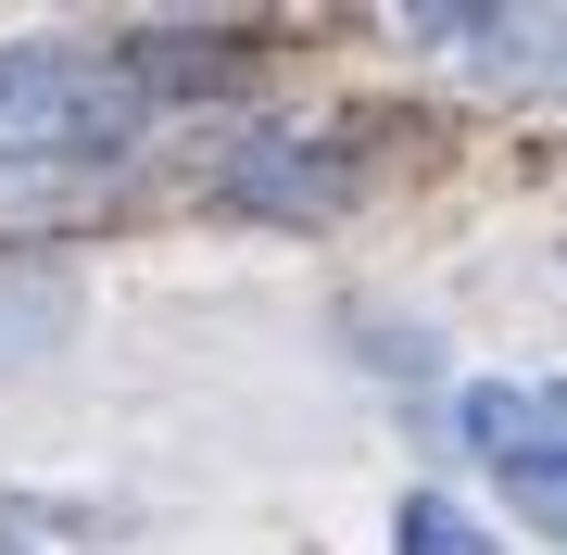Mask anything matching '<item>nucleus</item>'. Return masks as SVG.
I'll return each instance as SVG.
<instances>
[{"instance_id": "1", "label": "nucleus", "mask_w": 567, "mask_h": 555, "mask_svg": "<svg viewBox=\"0 0 567 555\" xmlns=\"http://www.w3.org/2000/svg\"><path fill=\"white\" fill-rule=\"evenodd\" d=\"M152 114L140 63L102 51H0V165H89V152H126Z\"/></svg>"}, {"instance_id": "2", "label": "nucleus", "mask_w": 567, "mask_h": 555, "mask_svg": "<svg viewBox=\"0 0 567 555\" xmlns=\"http://www.w3.org/2000/svg\"><path fill=\"white\" fill-rule=\"evenodd\" d=\"M454 430L480 442L505 480H555L567 467V379H480L454 404Z\"/></svg>"}, {"instance_id": "3", "label": "nucleus", "mask_w": 567, "mask_h": 555, "mask_svg": "<svg viewBox=\"0 0 567 555\" xmlns=\"http://www.w3.org/2000/svg\"><path fill=\"white\" fill-rule=\"evenodd\" d=\"M227 203H252V215H328V203H353V152H328V140H240V165H227Z\"/></svg>"}, {"instance_id": "4", "label": "nucleus", "mask_w": 567, "mask_h": 555, "mask_svg": "<svg viewBox=\"0 0 567 555\" xmlns=\"http://www.w3.org/2000/svg\"><path fill=\"white\" fill-rule=\"evenodd\" d=\"M429 39H480L492 76H555L567 89V13H416Z\"/></svg>"}, {"instance_id": "5", "label": "nucleus", "mask_w": 567, "mask_h": 555, "mask_svg": "<svg viewBox=\"0 0 567 555\" xmlns=\"http://www.w3.org/2000/svg\"><path fill=\"white\" fill-rule=\"evenodd\" d=\"M126 63H140V89H177V102H203V89L240 76V51L203 39V25H140V39H126Z\"/></svg>"}, {"instance_id": "6", "label": "nucleus", "mask_w": 567, "mask_h": 555, "mask_svg": "<svg viewBox=\"0 0 567 555\" xmlns=\"http://www.w3.org/2000/svg\"><path fill=\"white\" fill-rule=\"evenodd\" d=\"M63 316H76V290H63L51 266H0V353L63 341Z\"/></svg>"}, {"instance_id": "7", "label": "nucleus", "mask_w": 567, "mask_h": 555, "mask_svg": "<svg viewBox=\"0 0 567 555\" xmlns=\"http://www.w3.org/2000/svg\"><path fill=\"white\" fill-rule=\"evenodd\" d=\"M391 543L404 555H492V531L466 505H442V493H404V517H391Z\"/></svg>"}, {"instance_id": "8", "label": "nucleus", "mask_w": 567, "mask_h": 555, "mask_svg": "<svg viewBox=\"0 0 567 555\" xmlns=\"http://www.w3.org/2000/svg\"><path fill=\"white\" fill-rule=\"evenodd\" d=\"M517 517H543V531H567V467H555V480H517Z\"/></svg>"}, {"instance_id": "9", "label": "nucleus", "mask_w": 567, "mask_h": 555, "mask_svg": "<svg viewBox=\"0 0 567 555\" xmlns=\"http://www.w3.org/2000/svg\"><path fill=\"white\" fill-rule=\"evenodd\" d=\"M0 555H25V543H0Z\"/></svg>"}]
</instances>
